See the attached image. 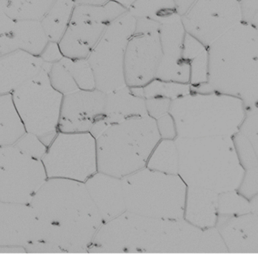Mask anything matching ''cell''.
I'll list each match as a JSON object with an SVG mask.
<instances>
[{
    "mask_svg": "<svg viewBox=\"0 0 258 261\" xmlns=\"http://www.w3.org/2000/svg\"><path fill=\"white\" fill-rule=\"evenodd\" d=\"M160 135L148 115L114 123L96 139L98 171L123 178L147 167Z\"/></svg>",
    "mask_w": 258,
    "mask_h": 261,
    "instance_id": "obj_5",
    "label": "cell"
},
{
    "mask_svg": "<svg viewBox=\"0 0 258 261\" xmlns=\"http://www.w3.org/2000/svg\"><path fill=\"white\" fill-rule=\"evenodd\" d=\"M61 61L71 72L79 89L84 91L96 89V79L88 60L71 59L64 57Z\"/></svg>",
    "mask_w": 258,
    "mask_h": 261,
    "instance_id": "obj_32",
    "label": "cell"
},
{
    "mask_svg": "<svg viewBox=\"0 0 258 261\" xmlns=\"http://www.w3.org/2000/svg\"><path fill=\"white\" fill-rule=\"evenodd\" d=\"M14 145L24 154L41 161L48 149L37 136L30 133H26Z\"/></svg>",
    "mask_w": 258,
    "mask_h": 261,
    "instance_id": "obj_34",
    "label": "cell"
},
{
    "mask_svg": "<svg viewBox=\"0 0 258 261\" xmlns=\"http://www.w3.org/2000/svg\"><path fill=\"white\" fill-rule=\"evenodd\" d=\"M250 23L254 27V29H255L256 31L258 33V10L255 12L254 16H253L251 21H250Z\"/></svg>",
    "mask_w": 258,
    "mask_h": 261,
    "instance_id": "obj_46",
    "label": "cell"
},
{
    "mask_svg": "<svg viewBox=\"0 0 258 261\" xmlns=\"http://www.w3.org/2000/svg\"><path fill=\"white\" fill-rule=\"evenodd\" d=\"M169 113L175 120L178 137H232L240 131L246 109L235 96L191 92L172 100Z\"/></svg>",
    "mask_w": 258,
    "mask_h": 261,
    "instance_id": "obj_6",
    "label": "cell"
},
{
    "mask_svg": "<svg viewBox=\"0 0 258 261\" xmlns=\"http://www.w3.org/2000/svg\"><path fill=\"white\" fill-rule=\"evenodd\" d=\"M182 23L186 33L208 47L243 21L238 0H196Z\"/></svg>",
    "mask_w": 258,
    "mask_h": 261,
    "instance_id": "obj_14",
    "label": "cell"
},
{
    "mask_svg": "<svg viewBox=\"0 0 258 261\" xmlns=\"http://www.w3.org/2000/svg\"><path fill=\"white\" fill-rule=\"evenodd\" d=\"M176 8L177 13L180 16L184 15L196 0H173Z\"/></svg>",
    "mask_w": 258,
    "mask_h": 261,
    "instance_id": "obj_43",
    "label": "cell"
},
{
    "mask_svg": "<svg viewBox=\"0 0 258 261\" xmlns=\"http://www.w3.org/2000/svg\"><path fill=\"white\" fill-rule=\"evenodd\" d=\"M105 102L106 93L97 89L63 95L58 132L89 133L93 124L104 116Z\"/></svg>",
    "mask_w": 258,
    "mask_h": 261,
    "instance_id": "obj_16",
    "label": "cell"
},
{
    "mask_svg": "<svg viewBox=\"0 0 258 261\" xmlns=\"http://www.w3.org/2000/svg\"><path fill=\"white\" fill-rule=\"evenodd\" d=\"M26 133L14 105L12 93L0 95V147L15 145Z\"/></svg>",
    "mask_w": 258,
    "mask_h": 261,
    "instance_id": "obj_25",
    "label": "cell"
},
{
    "mask_svg": "<svg viewBox=\"0 0 258 261\" xmlns=\"http://www.w3.org/2000/svg\"><path fill=\"white\" fill-rule=\"evenodd\" d=\"M85 185L104 223L127 211L122 178L98 172Z\"/></svg>",
    "mask_w": 258,
    "mask_h": 261,
    "instance_id": "obj_19",
    "label": "cell"
},
{
    "mask_svg": "<svg viewBox=\"0 0 258 261\" xmlns=\"http://www.w3.org/2000/svg\"><path fill=\"white\" fill-rule=\"evenodd\" d=\"M160 21L136 18L134 33L126 46L124 75L130 88H143L154 80L160 65L161 46Z\"/></svg>",
    "mask_w": 258,
    "mask_h": 261,
    "instance_id": "obj_13",
    "label": "cell"
},
{
    "mask_svg": "<svg viewBox=\"0 0 258 261\" xmlns=\"http://www.w3.org/2000/svg\"><path fill=\"white\" fill-rule=\"evenodd\" d=\"M172 101V99L161 97L145 99L147 115L157 120L166 114L169 113Z\"/></svg>",
    "mask_w": 258,
    "mask_h": 261,
    "instance_id": "obj_37",
    "label": "cell"
},
{
    "mask_svg": "<svg viewBox=\"0 0 258 261\" xmlns=\"http://www.w3.org/2000/svg\"><path fill=\"white\" fill-rule=\"evenodd\" d=\"M251 213L258 215V194L249 200Z\"/></svg>",
    "mask_w": 258,
    "mask_h": 261,
    "instance_id": "obj_44",
    "label": "cell"
},
{
    "mask_svg": "<svg viewBox=\"0 0 258 261\" xmlns=\"http://www.w3.org/2000/svg\"><path fill=\"white\" fill-rule=\"evenodd\" d=\"M55 0H0L6 15L14 21L40 20Z\"/></svg>",
    "mask_w": 258,
    "mask_h": 261,
    "instance_id": "obj_27",
    "label": "cell"
},
{
    "mask_svg": "<svg viewBox=\"0 0 258 261\" xmlns=\"http://www.w3.org/2000/svg\"><path fill=\"white\" fill-rule=\"evenodd\" d=\"M242 133L254 148L258 161V108L246 110L245 119L240 126Z\"/></svg>",
    "mask_w": 258,
    "mask_h": 261,
    "instance_id": "obj_35",
    "label": "cell"
},
{
    "mask_svg": "<svg viewBox=\"0 0 258 261\" xmlns=\"http://www.w3.org/2000/svg\"><path fill=\"white\" fill-rule=\"evenodd\" d=\"M42 162L48 178L85 183L98 172L96 139L90 133L58 132Z\"/></svg>",
    "mask_w": 258,
    "mask_h": 261,
    "instance_id": "obj_9",
    "label": "cell"
},
{
    "mask_svg": "<svg viewBox=\"0 0 258 261\" xmlns=\"http://www.w3.org/2000/svg\"><path fill=\"white\" fill-rule=\"evenodd\" d=\"M237 191L248 200L258 194V164L245 170L242 184Z\"/></svg>",
    "mask_w": 258,
    "mask_h": 261,
    "instance_id": "obj_36",
    "label": "cell"
},
{
    "mask_svg": "<svg viewBox=\"0 0 258 261\" xmlns=\"http://www.w3.org/2000/svg\"><path fill=\"white\" fill-rule=\"evenodd\" d=\"M74 6V0H55L41 19V25L49 41L58 43L61 40L71 21Z\"/></svg>",
    "mask_w": 258,
    "mask_h": 261,
    "instance_id": "obj_26",
    "label": "cell"
},
{
    "mask_svg": "<svg viewBox=\"0 0 258 261\" xmlns=\"http://www.w3.org/2000/svg\"><path fill=\"white\" fill-rule=\"evenodd\" d=\"M182 56L191 69V88L206 84L208 82V47L186 33Z\"/></svg>",
    "mask_w": 258,
    "mask_h": 261,
    "instance_id": "obj_24",
    "label": "cell"
},
{
    "mask_svg": "<svg viewBox=\"0 0 258 261\" xmlns=\"http://www.w3.org/2000/svg\"><path fill=\"white\" fill-rule=\"evenodd\" d=\"M24 248L26 253H63L58 247L43 241L33 242Z\"/></svg>",
    "mask_w": 258,
    "mask_h": 261,
    "instance_id": "obj_40",
    "label": "cell"
},
{
    "mask_svg": "<svg viewBox=\"0 0 258 261\" xmlns=\"http://www.w3.org/2000/svg\"><path fill=\"white\" fill-rule=\"evenodd\" d=\"M208 82L193 92H218L258 108V33L242 21L208 47Z\"/></svg>",
    "mask_w": 258,
    "mask_h": 261,
    "instance_id": "obj_3",
    "label": "cell"
},
{
    "mask_svg": "<svg viewBox=\"0 0 258 261\" xmlns=\"http://www.w3.org/2000/svg\"><path fill=\"white\" fill-rule=\"evenodd\" d=\"M42 61L45 63H54L61 61L64 55L61 53L59 45L58 42H51L49 41L48 44L39 55Z\"/></svg>",
    "mask_w": 258,
    "mask_h": 261,
    "instance_id": "obj_39",
    "label": "cell"
},
{
    "mask_svg": "<svg viewBox=\"0 0 258 261\" xmlns=\"http://www.w3.org/2000/svg\"><path fill=\"white\" fill-rule=\"evenodd\" d=\"M45 62L21 50L0 56V95L12 93L43 68Z\"/></svg>",
    "mask_w": 258,
    "mask_h": 261,
    "instance_id": "obj_20",
    "label": "cell"
},
{
    "mask_svg": "<svg viewBox=\"0 0 258 261\" xmlns=\"http://www.w3.org/2000/svg\"><path fill=\"white\" fill-rule=\"evenodd\" d=\"M178 151V175L187 187L218 194L237 191L245 175L232 137L175 139Z\"/></svg>",
    "mask_w": 258,
    "mask_h": 261,
    "instance_id": "obj_4",
    "label": "cell"
},
{
    "mask_svg": "<svg viewBox=\"0 0 258 261\" xmlns=\"http://www.w3.org/2000/svg\"><path fill=\"white\" fill-rule=\"evenodd\" d=\"M127 12L112 0L98 5L75 3L71 21L58 42L61 53L71 59H87L110 23Z\"/></svg>",
    "mask_w": 258,
    "mask_h": 261,
    "instance_id": "obj_11",
    "label": "cell"
},
{
    "mask_svg": "<svg viewBox=\"0 0 258 261\" xmlns=\"http://www.w3.org/2000/svg\"><path fill=\"white\" fill-rule=\"evenodd\" d=\"M216 228L228 252L258 254V215L252 213L240 216H219Z\"/></svg>",
    "mask_w": 258,
    "mask_h": 261,
    "instance_id": "obj_18",
    "label": "cell"
},
{
    "mask_svg": "<svg viewBox=\"0 0 258 261\" xmlns=\"http://www.w3.org/2000/svg\"><path fill=\"white\" fill-rule=\"evenodd\" d=\"M42 230V241L63 253H88L104 221L85 183L48 178L29 204Z\"/></svg>",
    "mask_w": 258,
    "mask_h": 261,
    "instance_id": "obj_2",
    "label": "cell"
},
{
    "mask_svg": "<svg viewBox=\"0 0 258 261\" xmlns=\"http://www.w3.org/2000/svg\"><path fill=\"white\" fill-rule=\"evenodd\" d=\"M156 121L161 139L175 140L178 137L175 120L170 113L166 114Z\"/></svg>",
    "mask_w": 258,
    "mask_h": 261,
    "instance_id": "obj_38",
    "label": "cell"
},
{
    "mask_svg": "<svg viewBox=\"0 0 258 261\" xmlns=\"http://www.w3.org/2000/svg\"><path fill=\"white\" fill-rule=\"evenodd\" d=\"M52 65L45 63L37 75L12 93L14 105L27 133L37 136L47 147L58 133L63 98L49 81Z\"/></svg>",
    "mask_w": 258,
    "mask_h": 261,
    "instance_id": "obj_8",
    "label": "cell"
},
{
    "mask_svg": "<svg viewBox=\"0 0 258 261\" xmlns=\"http://www.w3.org/2000/svg\"><path fill=\"white\" fill-rule=\"evenodd\" d=\"M191 92L190 84L161 80L157 77L143 87V96L145 99L161 97L174 100Z\"/></svg>",
    "mask_w": 258,
    "mask_h": 261,
    "instance_id": "obj_30",
    "label": "cell"
},
{
    "mask_svg": "<svg viewBox=\"0 0 258 261\" xmlns=\"http://www.w3.org/2000/svg\"><path fill=\"white\" fill-rule=\"evenodd\" d=\"M147 115L145 99L135 96L129 87L106 93L105 109L102 119L107 126L130 118Z\"/></svg>",
    "mask_w": 258,
    "mask_h": 261,
    "instance_id": "obj_23",
    "label": "cell"
},
{
    "mask_svg": "<svg viewBox=\"0 0 258 261\" xmlns=\"http://www.w3.org/2000/svg\"><path fill=\"white\" fill-rule=\"evenodd\" d=\"M15 22L6 15L0 4V37L9 34L12 31Z\"/></svg>",
    "mask_w": 258,
    "mask_h": 261,
    "instance_id": "obj_42",
    "label": "cell"
},
{
    "mask_svg": "<svg viewBox=\"0 0 258 261\" xmlns=\"http://www.w3.org/2000/svg\"><path fill=\"white\" fill-rule=\"evenodd\" d=\"M49 77L54 89L62 95L80 90L71 72L61 61L52 63Z\"/></svg>",
    "mask_w": 258,
    "mask_h": 261,
    "instance_id": "obj_33",
    "label": "cell"
},
{
    "mask_svg": "<svg viewBox=\"0 0 258 261\" xmlns=\"http://www.w3.org/2000/svg\"><path fill=\"white\" fill-rule=\"evenodd\" d=\"M238 2L241 6L243 21L250 23L258 10V0H238Z\"/></svg>",
    "mask_w": 258,
    "mask_h": 261,
    "instance_id": "obj_41",
    "label": "cell"
},
{
    "mask_svg": "<svg viewBox=\"0 0 258 261\" xmlns=\"http://www.w3.org/2000/svg\"><path fill=\"white\" fill-rule=\"evenodd\" d=\"M136 18L129 12L113 20L88 57L96 79V89L105 93L126 86L124 58L134 33Z\"/></svg>",
    "mask_w": 258,
    "mask_h": 261,
    "instance_id": "obj_10",
    "label": "cell"
},
{
    "mask_svg": "<svg viewBox=\"0 0 258 261\" xmlns=\"http://www.w3.org/2000/svg\"><path fill=\"white\" fill-rule=\"evenodd\" d=\"M48 42L40 20L15 21L12 31L0 37V56L17 50L39 56Z\"/></svg>",
    "mask_w": 258,
    "mask_h": 261,
    "instance_id": "obj_21",
    "label": "cell"
},
{
    "mask_svg": "<svg viewBox=\"0 0 258 261\" xmlns=\"http://www.w3.org/2000/svg\"><path fill=\"white\" fill-rule=\"evenodd\" d=\"M218 196L210 190L187 187L183 218L199 228L215 227L218 218Z\"/></svg>",
    "mask_w": 258,
    "mask_h": 261,
    "instance_id": "obj_22",
    "label": "cell"
},
{
    "mask_svg": "<svg viewBox=\"0 0 258 261\" xmlns=\"http://www.w3.org/2000/svg\"><path fill=\"white\" fill-rule=\"evenodd\" d=\"M37 241L42 230L31 205L0 201V246L24 248Z\"/></svg>",
    "mask_w": 258,
    "mask_h": 261,
    "instance_id": "obj_17",
    "label": "cell"
},
{
    "mask_svg": "<svg viewBox=\"0 0 258 261\" xmlns=\"http://www.w3.org/2000/svg\"><path fill=\"white\" fill-rule=\"evenodd\" d=\"M178 162L175 141L161 139L149 158L147 168L171 175H178Z\"/></svg>",
    "mask_w": 258,
    "mask_h": 261,
    "instance_id": "obj_28",
    "label": "cell"
},
{
    "mask_svg": "<svg viewBox=\"0 0 258 261\" xmlns=\"http://www.w3.org/2000/svg\"><path fill=\"white\" fill-rule=\"evenodd\" d=\"M128 12L135 18L161 19L177 13L173 0H137Z\"/></svg>",
    "mask_w": 258,
    "mask_h": 261,
    "instance_id": "obj_29",
    "label": "cell"
},
{
    "mask_svg": "<svg viewBox=\"0 0 258 261\" xmlns=\"http://www.w3.org/2000/svg\"><path fill=\"white\" fill-rule=\"evenodd\" d=\"M251 213L250 201L238 191L221 193L218 196V217L240 216Z\"/></svg>",
    "mask_w": 258,
    "mask_h": 261,
    "instance_id": "obj_31",
    "label": "cell"
},
{
    "mask_svg": "<svg viewBox=\"0 0 258 261\" xmlns=\"http://www.w3.org/2000/svg\"><path fill=\"white\" fill-rule=\"evenodd\" d=\"M88 253H228L216 227L202 229L182 219L149 218L126 212L104 223Z\"/></svg>",
    "mask_w": 258,
    "mask_h": 261,
    "instance_id": "obj_1",
    "label": "cell"
},
{
    "mask_svg": "<svg viewBox=\"0 0 258 261\" xmlns=\"http://www.w3.org/2000/svg\"><path fill=\"white\" fill-rule=\"evenodd\" d=\"M47 179L41 160L24 154L15 145L0 147V201L29 205Z\"/></svg>",
    "mask_w": 258,
    "mask_h": 261,
    "instance_id": "obj_12",
    "label": "cell"
},
{
    "mask_svg": "<svg viewBox=\"0 0 258 261\" xmlns=\"http://www.w3.org/2000/svg\"><path fill=\"white\" fill-rule=\"evenodd\" d=\"M186 31L178 13L160 20L159 36L162 56L156 77L161 80L190 84L191 69L183 59Z\"/></svg>",
    "mask_w": 258,
    "mask_h": 261,
    "instance_id": "obj_15",
    "label": "cell"
},
{
    "mask_svg": "<svg viewBox=\"0 0 258 261\" xmlns=\"http://www.w3.org/2000/svg\"><path fill=\"white\" fill-rule=\"evenodd\" d=\"M112 1L115 2V3H118L120 6L124 7L125 9H129L130 6L133 4V3H135L137 0H112Z\"/></svg>",
    "mask_w": 258,
    "mask_h": 261,
    "instance_id": "obj_45",
    "label": "cell"
},
{
    "mask_svg": "<svg viewBox=\"0 0 258 261\" xmlns=\"http://www.w3.org/2000/svg\"><path fill=\"white\" fill-rule=\"evenodd\" d=\"M126 210L149 218L182 219L187 185L178 175L147 168L122 178Z\"/></svg>",
    "mask_w": 258,
    "mask_h": 261,
    "instance_id": "obj_7",
    "label": "cell"
}]
</instances>
